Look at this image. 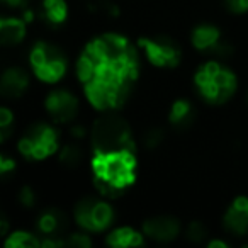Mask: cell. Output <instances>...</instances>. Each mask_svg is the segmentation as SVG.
I'll use <instances>...</instances> for the list:
<instances>
[{"label": "cell", "instance_id": "1", "mask_svg": "<svg viewBox=\"0 0 248 248\" xmlns=\"http://www.w3.org/2000/svg\"><path fill=\"white\" fill-rule=\"evenodd\" d=\"M93 184L106 197H117L135 182L136 160L135 152L95 153L92 160Z\"/></svg>", "mask_w": 248, "mask_h": 248}, {"label": "cell", "instance_id": "2", "mask_svg": "<svg viewBox=\"0 0 248 248\" xmlns=\"http://www.w3.org/2000/svg\"><path fill=\"white\" fill-rule=\"evenodd\" d=\"M196 87L209 104H223L236 90V77L217 62H207L197 70Z\"/></svg>", "mask_w": 248, "mask_h": 248}, {"label": "cell", "instance_id": "3", "mask_svg": "<svg viewBox=\"0 0 248 248\" xmlns=\"http://www.w3.org/2000/svg\"><path fill=\"white\" fill-rule=\"evenodd\" d=\"M92 143L95 153L107 152H135L128 123L119 116H102L95 121L92 131Z\"/></svg>", "mask_w": 248, "mask_h": 248}, {"label": "cell", "instance_id": "4", "mask_svg": "<svg viewBox=\"0 0 248 248\" xmlns=\"http://www.w3.org/2000/svg\"><path fill=\"white\" fill-rule=\"evenodd\" d=\"M31 66L43 82L55 83L65 75L66 58L60 48L48 43H38L31 49Z\"/></svg>", "mask_w": 248, "mask_h": 248}, {"label": "cell", "instance_id": "5", "mask_svg": "<svg viewBox=\"0 0 248 248\" xmlns=\"http://www.w3.org/2000/svg\"><path fill=\"white\" fill-rule=\"evenodd\" d=\"M58 148V133L48 124H34L19 141V152L29 160H43Z\"/></svg>", "mask_w": 248, "mask_h": 248}, {"label": "cell", "instance_id": "6", "mask_svg": "<svg viewBox=\"0 0 248 248\" xmlns=\"http://www.w3.org/2000/svg\"><path fill=\"white\" fill-rule=\"evenodd\" d=\"M114 211L95 197H83L75 206V221L89 231H104L112 224Z\"/></svg>", "mask_w": 248, "mask_h": 248}, {"label": "cell", "instance_id": "7", "mask_svg": "<svg viewBox=\"0 0 248 248\" xmlns=\"http://www.w3.org/2000/svg\"><path fill=\"white\" fill-rule=\"evenodd\" d=\"M138 43L155 66H175L180 62V48L167 36L141 38Z\"/></svg>", "mask_w": 248, "mask_h": 248}, {"label": "cell", "instance_id": "8", "mask_svg": "<svg viewBox=\"0 0 248 248\" xmlns=\"http://www.w3.org/2000/svg\"><path fill=\"white\" fill-rule=\"evenodd\" d=\"M192 45L199 51H207L217 56L231 55V46L223 41L221 32L217 28L211 24H201L192 31Z\"/></svg>", "mask_w": 248, "mask_h": 248}, {"label": "cell", "instance_id": "9", "mask_svg": "<svg viewBox=\"0 0 248 248\" xmlns=\"http://www.w3.org/2000/svg\"><path fill=\"white\" fill-rule=\"evenodd\" d=\"M46 109L56 123H68L78 112V100L66 90H55L46 99Z\"/></svg>", "mask_w": 248, "mask_h": 248}, {"label": "cell", "instance_id": "10", "mask_svg": "<svg viewBox=\"0 0 248 248\" xmlns=\"http://www.w3.org/2000/svg\"><path fill=\"white\" fill-rule=\"evenodd\" d=\"M143 231L146 236L156 241H172L180 231L179 221L172 216H156L143 224Z\"/></svg>", "mask_w": 248, "mask_h": 248}, {"label": "cell", "instance_id": "11", "mask_svg": "<svg viewBox=\"0 0 248 248\" xmlns=\"http://www.w3.org/2000/svg\"><path fill=\"white\" fill-rule=\"evenodd\" d=\"M224 228L233 234L248 233V197H236L224 214Z\"/></svg>", "mask_w": 248, "mask_h": 248}, {"label": "cell", "instance_id": "12", "mask_svg": "<svg viewBox=\"0 0 248 248\" xmlns=\"http://www.w3.org/2000/svg\"><path fill=\"white\" fill-rule=\"evenodd\" d=\"M29 85V77L22 68H9L0 78V92L4 97L16 99L26 92Z\"/></svg>", "mask_w": 248, "mask_h": 248}, {"label": "cell", "instance_id": "13", "mask_svg": "<svg viewBox=\"0 0 248 248\" xmlns=\"http://www.w3.org/2000/svg\"><path fill=\"white\" fill-rule=\"evenodd\" d=\"M66 217L58 209H46L38 217V230L45 238H60L66 231Z\"/></svg>", "mask_w": 248, "mask_h": 248}, {"label": "cell", "instance_id": "14", "mask_svg": "<svg viewBox=\"0 0 248 248\" xmlns=\"http://www.w3.org/2000/svg\"><path fill=\"white\" fill-rule=\"evenodd\" d=\"M26 21L16 17H4L0 21V41L4 45H17L24 39Z\"/></svg>", "mask_w": 248, "mask_h": 248}, {"label": "cell", "instance_id": "15", "mask_svg": "<svg viewBox=\"0 0 248 248\" xmlns=\"http://www.w3.org/2000/svg\"><path fill=\"white\" fill-rule=\"evenodd\" d=\"M107 245L114 248H128V247H140L143 245V236L135 231L133 228H117L107 236Z\"/></svg>", "mask_w": 248, "mask_h": 248}, {"label": "cell", "instance_id": "16", "mask_svg": "<svg viewBox=\"0 0 248 248\" xmlns=\"http://www.w3.org/2000/svg\"><path fill=\"white\" fill-rule=\"evenodd\" d=\"M170 123L179 129L189 128L194 121V110L187 100L180 99L177 102H173L172 109H170V116H169Z\"/></svg>", "mask_w": 248, "mask_h": 248}, {"label": "cell", "instance_id": "17", "mask_svg": "<svg viewBox=\"0 0 248 248\" xmlns=\"http://www.w3.org/2000/svg\"><path fill=\"white\" fill-rule=\"evenodd\" d=\"M66 4L65 0H43L41 17L48 24L58 26L66 19Z\"/></svg>", "mask_w": 248, "mask_h": 248}, {"label": "cell", "instance_id": "18", "mask_svg": "<svg viewBox=\"0 0 248 248\" xmlns=\"http://www.w3.org/2000/svg\"><path fill=\"white\" fill-rule=\"evenodd\" d=\"M7 248H38L41 247V240L38 236L26 231H16L5 241Z\"/></svg>", "mask_w": 248, "mask_h": 248}, {"label": "cell", "instance_id": "19", "mask_svg": "<svg viewBox=\"0 0 248 248\" xmlns=\"http://www.w3.org/2000/svg\"><path fill=\"white\" fill-rule=\"evenodd\" d=\"M82 158H83V153L77 145H66L62 150V153H60V162L65 167H70V169L78 165L82 162Z\"/></svg>", "mask_w": 248, "mask_h": 248}, {"label": "cell", "instance_id": "20", "mask_svg": "<svg viewBox=\"0 0 248 248\" xmlns=\"http://www.w3.org/2000/svg\"><path fill=\"white\" fill-rule=\"evenodd\" d=\"M89 9L92 12H102V14H109V16L119 14L117 7L112 4V2H109V0H92V2L89 4Z\"/></svg>", "mask_w": 248, "mask_h": 248}, {"label": "cell", "instance_id": "21", "mask_svg": "<svg viewBox=\"0 0 248 248\" xmlns=\"http://www.w3.org/2000/svg\"><path fill=\"white\" fill-rule=\"evenodd\" d=\"M12 121H14L12 112L9 109H5V107H2V109H0V138H2V141H5L9 133H11Z\"/></svg>", "mask_w": 248, "mask_h": 248}, {"label": "cell", "instance_id": "22", "mask_svg": "<svg viewBox=\"0 0 248 248\" xmlns=\"http://www.w3.org/2000/svg\"><path fill=\"white\" fill-rule=\"evenodd\" d=\"M206 233H207L206 226H204L202 223H199V221H194V223H190L189 228H187V238H189L190 241H194V243L204 241Z\"/></svg>", "mask_w": 248, "mask_h": 248}, {"label": "cell", "instance_id": "23", "mask_svg": "<svg viewBox=\"0 0 248 248\" xmlns=\"http://www.w3.org/2000/svg\"><path fill=\"white\" fill-rule=\"evenodd\" d=\"M163 140V131L160 128H152L145 135V145L146 148H156Z\"/></svg>", "mask_w": 248, "mask_h": 248}, {"label": "cell", "instance_id": "24", "mask_svg": "<svg viewBox=\"0 0 248 248\" xmlns=\"http://www.w3.org/2000/svg\"><path fill=\"white\" fill-rule=\"evenodd\" d=\"M92 245L90 238L87 234L82 233H75L70 238H66V247H73V248H89Z\"/></svg>", "mask_w": 248, "mask_h": 248}, {"label": "cell", "instance_id": "25", "mask_svg": "<svg viewBox=\"0 0 248 248\" xmlns=\"http://www.w3.org/2000/svg\"><path fill=\"white\" fill-rule=\"evenodd\" d=\"M228 11L234 12V14H243L248 11V0H224Z\"/></svg>", "mask_w": 248, "mask_h": 248}, {"label": "cell", "instance_id": "26", "mask_svg": "<svg viewBox=\"0 0 248 248\" xmlns=\"http://www.w3.org/2000/svg\"><path fill=\"white\" fill-rule=\"evenodd\" d=\"M19 199H21V204L24 207H32L36 204V196L31 187H22L21 194H19Z\"/></svg>", "mask_w": 248, "mask_h": 248}, {"label": "cell", "instance_id": "27", "mask_svg": "<svg viewBox=\"0 0 248 248\" xmlns=\"http://www.w3.org/2000/svg\"><path fill=\"white\" fill-rule=\"evenodd\" d=\"M14 169H16L14 160L9 158V156H5V155L0 156V173H2V175H7V173L12 172Z\"/></svg>", "mask_w": 248, "mask_h": 248}, {"label": "cell", "instance_id": "28", "mask_svg": "<svg viewBox=\"0 0 248 248\" xmlns=\"http://www.w3.org/2000/svg\"><path fill=\"white\" fill-rule=\"evenodd\" d=\"M5 2H7L9 5H12V7H24L29 0H5Z\"/></svg>", "mask_w": 248, "mask_h": 248}, {"label": "cell", "instance_id": "29", "mask_svg": "<svg viewBox=\"0 0 248 248\" xmlns=\"http://www.w3.org/2000/svg\"><path fill=\"white\" fill-rule=\"evenodd\" d=\"M209 248H228V245L224 241H219V240H214L209 243Z\"/></svg>", "mask_w": 248, "mask_h": 248}, {"label": "cell", "instance_id": "30", "mask_svg": "<svg viewBox=\"0 0 248 248\" xmlns=\"http://www.w3.org/2000/svg\"><path fill=\"white\" fill-rule=\"evenodd\" d=\"M7 228H9L7 221H5L4 217H2V219H0V234H5V233H7Z\"/></svg>", "mask_w": 248, "mask_h": 248}, {"label": "cell", "instance_id": "31", "mask_svg": "<svg viewBox=\"0 0 248 248\" xmlns=\"http://www.w3.org/2000/svg\"><path fill=\"white\" fill-rule=\"evenodd\" d=\"M72 135L75 136V138H82V136H83V129L80 128V126H77V128L72 129Z\"/></svg>", "mask_w": 248, "mask_h": 248}]
</instances>
